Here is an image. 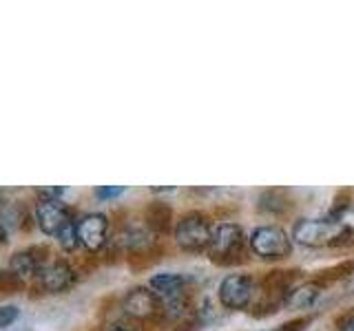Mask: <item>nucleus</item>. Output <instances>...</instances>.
<instances>
[{
    "label": "nucleus",
    "mask_w": 354,
    "mask_h": 331,
    "mask_svg": "<svg viewBox=\"0 0 354 331\" xmlns=\"http://www.w3.org/2000/svg\"><path fill=\"white\" fill-rule=\"evenodd\" d=\"M339 331H354V314L341 320V327H339Z\"/></svg>",
    "instance_id": "obj_18"
},
{
    "label": "nucleus",
    "mask_w": 354,
    "mask_h": 331,
    "mask_svg": "<svg viewBox=\"0 0 354 331\" xmlns=\"http://www.w3.org/2000/svg\"><path fill=\"white\" fill-rule=\"evenodd\" d=\"M122 192H124V188H122V185H106V188H97L95 197L97 199H115Z\"/></svg>",
    "instance_id": "obj_17"
},
{
    "label": "nucleus",
    "mask_w": 354,
    "mask_h": 331,
    "mask_svg": "<svg viewBox=\"0 0 354 331\" xmlns=\"http://www.w3.org/2000/svg\"><path fill=\"white\" fill-rule=\"evenodd\" d=\"M257 208L261 210L263 214L283 217V214H288L295 208V201H292L290 192L283 190V188H268V190H263L259 194Z\"/></svg>",
    "instance_id": "obj_10"
},
{
    "label": "nucleus",
    "mask_w": 354,
    "mask_h": 331,
    "mask_svg": "<svg viewBox=\"0 0 354 331\" xmlns=\"http://www.w3.org/2000/svg\"><path fill=\"white\" fill-rule=\"evenodd\" d=\"M111 331H133V329H129V327H113Z\"/></svg>",
    "instance_id": "obj_20"
},
{
    "label": "nucleus",
    "mask_w": 354,
    "mask_h": 331,
    "mask_svg": "<svg viewBox=\"0 0 354 331\" xmlns=\"http://www.w3.org/2000/svg\"><path fill=\"white\" fill-rule=\"evenodd\" d=\"M106 234H109L106 214L91 212L77 221V239H80V245H84L88 252L102 250V245L106 243Z\"/></svg>",
    "instance_id": "obj_8"
},
{
    "label": "nucleus",
    "mask_w": 354,
    "mask_h": 331,
    "mask_svg": "<svg viewBox=\"0 0 354 331\" xmlns=\"http://www.w3.org/2000/svg\"><path fill=\"white\" fill-rule=\"evenodd\" d=\"M38 283L47 294H60L75 283V272L66 261H53L42 268L38 274Z\"/></svg>",
    "instance_id": "obj_9"
},
{
    "label": "nucleus",
    "mask_w": 354,
    "mask_h": 331,
    "mask_svg": "<svg viewBox=\"0 0 354 331\" xmlns=\"http://www.w3.org/2000/svg\"><path fill=\"white\" fill-rule=\"evenodd\" d=\"M292 241L301 243L308 248L319 245H341L352 239V230L348 225H341L337 219H299L290 232Z\"/></svg>",
    "instance_id": "obj_1"
},
{
    "label": "nucleus",
    "mask_w": 354,
    "mask_h": 331,
    "mask_svg": "<svg viewBox=\"0 0 354 331\" xmlns=\"http://www.w3.org/2000/svg\"><path fill=\"white\" fill-rule=\"evenodd\" d=\"M42 257H38L36 250H25V252H16L9 261V274H14L16 279L22 283L27 279H33L42 272Z\"/></svg>",
    "instance_id": "obj_12"
},
{
    "label": "nucleus",
    "mask_w": 354,
    "mask_h": 331,
    "mask_svg": "<svg viewBox=\"0 0 354 331\" xmlns=\"http://www.w3.org/2000/svg\"><path fill=\"white\" fill-rule=\"evenodd\" d=\"M324 283L317 281V279H310L301 285H295L290 292H288L286 296V301L283 305L286 307H290V309H308V307H313L315 301L319 298V294L324 292Z\"/></svg>",
    "instance_id": "obj_11"
},
{
    "label": "nucleus",
    "mask_w": 354,
    "mask_h": 331,
    "mask_svg": "<svg viewBox=\"0 0 354 331\" xmlns=\"http://www.w3.org/2000/svg\"><path fill=\"white\" fill-rule=\"evenodd\" d=\"M246 234L239 223H230V221H224V223H217L213 228V239H210V245L206 250L208 259L215 265H235L241 261L243 257V248H246Z\"/></svg>",
    "instance_id": "obj_3"
},
{
    "label": "nucleus",
    "mask_w": 354,
    "mask_h": 331,
    "mask_svg": "<svg viewBox=\"0 0 354 331\" xmlns=\"http://www.w3.org/2000/svg\"><path fill=\"white\" fill-rule=\"evenodd\" d=\"M257 294V283L250 274H228L221 279L217 287V298L219 305L230 312H241L252 305V298Z\"/></svg>",
    "instance_id": "obj_5"
},
{
    "label": "nucleus",
    "mask_w": 354,
    "mask_h": 331,
    "mask_svg": "<svg viewBox=\"0 0 354 331\" xmlns=\"http://www.w3.org/2000/svg\"><path fill=\"white\" fill-rule=\"evenodd\" d=\"M5 237H7V232H5V225L0 223V245H3V243H5Z\"/></svg>",
    "instance_id": "obj_19"
},
{
    "label": "nucleus",
    "mask_w": 354,
    "mask_h": 331,
    "mask_svg": "<svg viewBox=\"0 0 354 331\" xmlns=\"http://www.w3.org/2000/svg\"><path fill=\"white\" fill-rule=\"evenodd\" d=\"M213 228L215 223L208 219L206 212H202V210H188V212H184L175 221L173 237L184 252L199 254L208 250L210 239H213Z\"/></svg>",
    "instance_id": "obj_2"
},
{
    "label": "nucleus",
    "mask_w": 354,
    "mask_h": 331,
    "mask_svg": "<svg viewBox=\"0 0 354 331\" xmlns=\"http://www.w3.org/2000/svg\"><path fill=\"white\" fill-rule=\"evenodd\" d=\"M20 318V309L16 305H5L0 307V329H7Z\"/></svg>",
    "instance_id": "obj_15"
},
{
    "label": "nucleus",
    "mask_w": 354,
    "mask_h": 331,
    "mask_svg": "<svg viewBox=\"0 0 354 331\" xmlns=\"http://www.w3.org/2000/svg\"><path fill=\"white\" fill-rule=\"evenodd\" d=\"M38 228L49 237H58L64 225L71 223V210L60 199H40L36 205Z\"/></svg>",
    "instance_id": "obj_7"
},
{
    "label": "nucleus",
    "mask_w": 354,
    "mask_h": 331,
    "mask_svg": "<svg viewBox=\"0 0 354 331\" xmlns=\"http://www.w3.org/2000/svg\"><path fill=\"white\" fill-rule=\"evenodd\" d=\"M122 312L133 320H155L162 316V303L151 287H133L122 301Z\"/></svg>",
    "instance_id": "obj_6"
},
{
    "label": "nucleus",
    "mask_w": 354,
    "mask_h": 331,
    "mask_svg": "<svg viewBox=\"0 0 354 331\" xmlns=\"http://www.w3.org/2000/svg\"><path fill=\"white\" fill-rule=\"evenodd\" d=\"M248 245L261 261H283L292 254V237L283 228L268 223L250 232Z\"/></svg>",
    "instance_id": "obj_4"
},
{
    "label": "nucleus",
    "mask_w": 354,
    "mask_h": 331,
    "mask_svg": "<svg viewBox=\"0 0 354 331\" xmlns=\"http://www.w3.org/2000/svg\"><path fill=\"white\" fill-rule=\"evenodd\" d=\"M144 223L153 232V234H166L173 225V210L166 201H151L144 210Z\"/></svg>",
    "instance_id": "obj_13"
},
{
    "label": "nucleus",
    "mask_w": 354,
    "mask_h": 331,
    "mask_svg": "<svg viewBox=\"0 0 354 331\" xmlns=\"http://www.w3.org/2000/svg\"><path fill=\"white\" fill-rule=\"evenodd\" d=\"M58 241H60V248L66 250V252H73L77 245H80V239H77V223H71L64 225L58 234Z\"/></svg>",
    "instance_id": "obj_14"
},
{
    "label": "nucleus",
    "mask_w": 354,
    "mask_h": 331,
    "mask_svg": "<svg viewBox=\"0 0 354 331\" xmlns=\"http://www.w3.org/2000/svg\"><path fill=\"white\" fill-rule=\"evenodd\" d=\"M310 316H299V318H292V320H288V323L279 325L277 329L279 331H306V327L310 325Z\"/></svg>",
    "instance_id": "obj_16"
}]
</instances>
